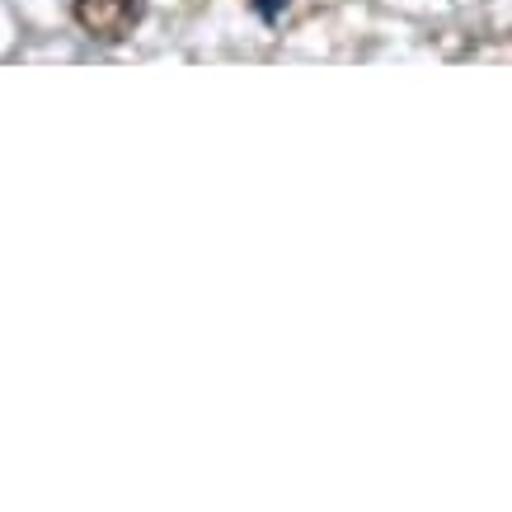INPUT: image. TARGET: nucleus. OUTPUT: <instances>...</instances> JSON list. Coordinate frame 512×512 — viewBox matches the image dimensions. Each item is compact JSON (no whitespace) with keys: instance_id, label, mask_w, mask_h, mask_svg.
I'll return each instance as SVG.
<instances>
[{"instance_id":"obj_2","label":"nucleus","mask_w":512,"mask_h":512,"mask_svg":"<svg viewBox=\"0 0 512 512\" xmlns=\"http://www.w3.org/2000/svg\"><path fill=\"white\" fill-rule=\"evenodd\" d=\"M254 10H259V15H264L268 24H273V19H278L282 10H287V0H254Z\"/></svg>"},{"instance_id":"obj_1","label":"nucleus","mask_w":512,"mask_h":512,"mask_svg":"<svg viewBox=\"0 0 512 512\" xmlns=\"http://www.w3.org/2000/svg\"><path fill=\"white\" fill-rule=\"evenodd\" d=\"M76 24L99 43H123L127 33L137 29L141 0H76L71 5Z\"/></svg>"}]
</instances>
